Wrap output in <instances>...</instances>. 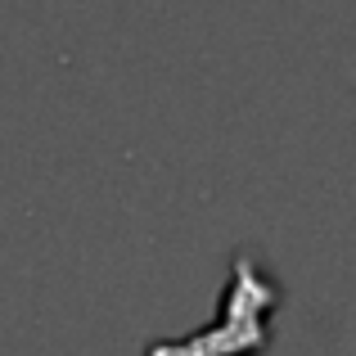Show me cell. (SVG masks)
I'll use <instances>...</instances> for the list:
<instances>
[{"label": "cell", "mask_w": 356, "mask_h": 356, "mask_svg": "<svg viewBox=\"0 0 356 356\" xmlns=\"http://www.w3.org/2000/svg\"><path fill=\"white\" fill-rule=\"evenodd\" d=\"M275 307H280V284L266 275V266L252 252H235L217 321L185 334V339L149 343L145 356H257L270 348L266 316Z\"/></svg>", "instance_id": "cell-1"}]
</instances>
